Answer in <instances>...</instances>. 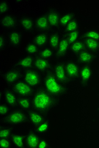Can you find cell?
<instances>
[{"label":"cell","instance_id":"60d3db41","mask_svg":"<svg viewBox=\"0 0 99 148\" xmlns=\"http://www.w3.org/2000/svg\"></svg>","mask_w":99,"mask_h":148},{"label":"cell","instance_id":"b9f144b4","mask_svg":"<svg viewBox=\"0 0 99 148\" xmlns=\"http://www.w3.org/2000/svg\"></svg>","mask_w":99,"mask_h":148},{"label":"cell","instance_id":"2e32d148","mask_svg":"<svg viewBox=\"0 0 99 148\" xmlns=\"http://www.w3.org/2000/svg\"><path fill=\"white\" fill-rule=\"evenodd\" d=\"M35 26L38 32L47 33L51 29L50 25L46 13L44 14L37 17L35 21Z\"/></svg>","mask_w":99,"mask_h":148},{"label":"cell","instance_id":"9c48e42d","mask_svg":"<svg viewBox=\"0 0 99 148\" xmlns=\"http://www.w3.org/2000/svg\"><path fill=\"white\" fill-rule=\"evenodd\" d=\"M93 70L91 64L83 65L80 68L79 79L80 84L85 87L89 84L93 76Z\"/></svg>","mask_w":99,"mask_h":148},{"label":"cell","instance_id":"9a60e30c","mask_svg":"<svg viewBox=\"0 0 99 148\" xmlns=\"http://www.w3.org/2000/svg\"><path fill=\"white\" fill-rule=\"evenodd\" d=\"M46 13L51 29H55L59 26L61 15L58 10L52 8L48 10Z\"/></svg>","mask_w":99,"mask_h":148},{"label":"cell","instance_id":"7c38bea8","mask_svg":"<svg viewBox=\"0 0 99 148\" xmlns=\"http://www.w3.org/2000/svg\"><path fill=\"white\" fill-rule=\"evenodd\" d=\"M54 65L48 59H45L38 56L35 57L34 68L42 73H45L53 68Z\"/></svg>","mask_w":99,"mask_h":148},{"label":"cell","instance_id":"484cf974","mask_svg":"<svg viewBox=\"0 0 99 148\" xmlns=\"http://www.w3.org/2000/svg\"><path fill=\"white\" fill-rule=\"evenodd\" d=\"M61 36L60 33L57 31H54L49 34L48 39V46L56 51L59 45Z\"/></svg>","mask_w":99,"mask_h":148},{"label":"cell","instance_id":"f546056e","mask_svg":"<svg viewBox=\"0 0 99 148\" xmlns=\"http://www.w3.org/2000/svg\"><path fill=\"white\" fill-rule=\"evenodd\" d=\"M54 56V51L49 46H46L43 48H42V49L39 51L37 56L45 59L50 60Z\"/></svg>","mask_w":99,"mask_h":148},{"label":"cell","instance_id":"44dd1931","mask_svg":"<svg viewBox=\"0 0 99 148\" xmlns=\"http://www.w3.org/2000/svg\"><path fill=\"white\" fill-rule=\"evenodd\" d=\"M19 23L22 29L26 32L32 33L35 29L34 20L30 16L22 17Z\"/></svg>","mask_w":99,"mask_h":148},{"label":"cell","instance_id":"5b68a950","mask_svg":"<svg viewBox=\"0 0 99 148\" xmlns=\"http://www.w3.org/2000/svg\"><path fill=\"white\" fill-rule=\"evenodd\" d=\"M11 87L19 97H32L36 90L24 80H19Z\"/></svg>","mask_w":99,"mask_h":148},{"label":"cell","instance_id":"ba28073f","mask_svg":"<svg viewBox=\"0 0 99 148\" xmlns=\"http://www.w3.org/2000/svg\"><path fill=\"white\" fill-rule=\"evenodd\" d=\"M66 72L70 81L78 79L81 67L80 64L72 59H68L65 62Z\"/></svg>","mask_w":99,"mask_h":148},{"label":"cell","instance_id":"4fadbf2b","mask_svg":"<svg viewBox=\"0 0 99 148\" xmlns=\"http://www.w3.org/2000/svg\"><path fill=\"white\" fill-rule=\"evenodd\" d=\"M3 98L5 103L7 104L11 109L16 106L18 97L11 86L6 87L3 91Z\"/></svg>","mask_w":99,"mask_h":148},{"label":"cell","instance_id":"83f0119b","mask_svg":"<svg viewBox=\"0 0 99 148\" xmlns=\"http://www.w3.org/2000/svg\"><path fill=\"white\" fill-rule=\"evenodd\" d=\"M70 50L73 54L77 56L80 53L87 49L83 40L80 39L70 45Z\"/></svg>","mask_w":99,"mask_h":148},{"label":"cell","instance_id":"603a6c76","mask_svg":"<svg viewBox=\"0 0 99 148\" xmlns=\"http://www.w3.org/2000/svg\"><path fill=\"white\" fill-rule=\"evenodd\" d=\"M49 36L47 33H39L34 36L33 42L39 48H43L48 44Z\"/></svg>","mask_w":99,"mask_h":148},{"label":"cell","instance_id":"ac0fdd59","mask_svg":"<svg viewBox=\"0 0 99 148\" xmlns=\"http://www.w3.org/2000/svg\"><path fill=\"white\" fill-rule=\"evenodd\" d=\"M35 57L26 55L20 58L14 65V67L23 71L34 68Z\"/></svg>","mask_w":99,"mask_h":148},{"label":"cell","instance_id":"1f68e13d","mask_svg":"<svg viewBox=\"0 0 99 148\" xmlns=\"http://www.w3.org/2000/svg\"><path fill=\"white\" fill-rule=\"evenodd\" d=\"M14 127L10 125H1L0 127V138H10L13 133Z\"/></svg>","mask_w":99,"mask_h":148},{"label":"cell","instance_id":"6da1fadb","mask_svg":"<svg viewBox=\"0 0 99 148\" xmlns=\"http://www.w3.org/2000/svg\"><path fill=\"white\" fill-rule=\"evenodd\" d=\"M32 99L33 108L46 116L59 105L60 101V99L51 95L43 86L36 89Z\"/></svg>","mask_w":99,"mask_h":148},{"label":"cell","instance_id":"8fae6325","mask_svg":"<svg viewBox=\"0 0 99 148\" xmlns=\"http://www.w3.org/2000/svg\"><path fill=\"white\" fill-rule=\"evenodd\" d=\"M27 114L28 122L33 127L40 125L48 118L47 116L38 112L34 108L28 111Z\"/></svg>","mask_w":99,"mask_h":148},{"label":"cell","instance_id":"cb8c5ba5","mask_svg":"<svg viewBox=\"0 0 99 148\" xmlns=\"http://www.w3.org/2000/svg\"><path fill=\"white\" fill-rule=\"evenodd\" d=\"M33 129L41 136H44L49 133L51 129V123L48 118L38 125L33 127Z\"/></svg>","mask_w":99,"mask_h":148},{"label":"cell","instance_id":"30bf717a","mask_svg":"<svg viewBox=\"0 0 99 148\" xmlns=\"http://www.w3.org/2000/svg\"><path fill=\"white\" fill-rule=\"evenodd\" d=\"M70 45L67 35H63L61 36L59 45L55 52L54 56L57 61H59L65 57L70 49Z\"/></svg>","mask_w":99,"mask_h":148},{"label":"cell","instance_id":"52a82bcc","mask_svg":"<svg viewBox=\"0 0 99 148\" xmlns=\"http://www.w3.org/2000/svg\"><path fill=\"white\" fill-rule=\"evenodd\" d=\"M23 71L19 69L13 67L8 69L3 75V78L6 84L9 86L21 80L23 77Z\"/></svg>","mask_w":99,"mask_h":148},{"label":"cell","instance_id":"d590c367","mask_svg":"<svg viewBox=\"0 0 99 148\" xmlns=\"http://www.w3.org/2000/svg\"><path fill=\"white\" fill-rule=\"evenodd\" d=\"M11 108L5 103H1L0 105V116H5L11 111Z\"/></svg>","mask_w":99,"mask_h":148},{"label":"cell","instance_id":"7402d4cb","mask_svg":"<svg viewBox=\"0 0 99 148\" xmlns=\"http://www.w3.org/2000/svg\"><path fill=\"white\" fill-rule=\"evenodd\" d=\"M16 106L18 109L27 113L33 108L32 100V97H18Z\"/></svg>","mask_w":99,"mask_h":148},{"label":"cell","instance_id":"277c9868","mask_svg":"<svg viewBox=\"0 0 99 148\" xmlns=\"http://www.w3.org/2000/svg\"><path fill=\"white\" fill-rule=\"evenodd\" d=\"M42 73L34 68L23 71V80L35 89H37L43 86V76Z\"/></svg>","mask_w":99,"mask_h":148},{"label":"cell","instance_id":"7a4b0ae2","mask_svg":"<svg viewBox=\"0 0 99 148\" xmlns=\"http://www.w3.org/2000/svg\"><path fill=\"white\" fill-rule=\"evenodd\" d=\"M42 86L51 95L59 99L67 95L69 91L68 86L62 84L56 79L53 68L44 74Z\"/></svg>","mask_w":99,"mask_h":148},{"label":"cell","instance_id":"f35d334b","mask_svg":"<svg viewBox=\"0 0 99 148\" xmlns=\"http://www.w3.org/2000/svg\"><path fill=\"white\" fill-rule=\"evenodd\" d=\"M12 142L10 138H0V148H10Z\"/></svg>","mask_w":99,"mask_h":148},{"label":"cell","instance_id":"4dcf8cb0","mask_svg":"<svg viewBox=\"0 0 99 148\" xmlns=\"http://www.w3.org/2000/svg\"><path fill=\"white\" fill-rule=\"evenodd\" d=\"M81 39L89 38L99 41V31L96 29H90L81 34Z\"/></svg>","mask_w":99,"mask_h":148},{"label":"cell","instance_id":"d6986e66","mask_svg":"<svg viewBox=\"0 0 99 148\" xmlns=\"http://www.w3.org/2000/svg\"><path fill=\"white\" fill-rule=\"evenodd\" d=\"M1 25L2 28L8 30H12L16 28L18 24L16 17L12 15H6L1 17Z\"/></svg>","mask_w":99,"mask_h":148},{"label":"cell","instance_id":"4316f807","mask_svg":"<svg viewBox=\"0 0 99 148\" xmlns=\"http://www.w3.org/2000/svg\"><path fill=\"white\" fill-rule=\"evenodd\" d=\"M81 39L83 40L88 51L94 53L99 51V41L89 38Z\"/></svg>","mask_w":99,"mask_h":148},{"label":"cell","instance_id":"d4e9b609","mask_svg":"<svg viewBox=\"0 0 99 148\" xmlns=\"http://www.w3.org/2000/svg\"><path fill=\"white\" fill-rule=\"evenodd\" d=\"M12 143L18 148L26 147L25 135L21 133H13L10 138Z\"/></svg>","mask_w":99,"mask_h":148},{"label":"cell","instance_id":"e0dca14e","mask_svg":"<svg viewBox=\"0 0 99 148\" xmlns=\"http://www.w3.org/2000/svg\"><path fill=\"white\" fill-rule=\"evenodd\" d=\"M23 35L21 32L16 30L11 31L8 35V42L13 48L19 49L21 46Z\"/></svg>","mask_w":99,"mask_h":148},{"label":"cell","instance_id":"8992f818","mask_svg":"<svg viewBox=\"0 0 99 148\" xmlns=\"http://www.w3.org/2000/svg\"><path fill=\"white\" fill-rule=\"evenodd\" d=\"M54 74L56 79L62 84L68 86L70 81L66 72L65 62L57 61L53 66Z\"/></svg>","mask_w":99,"mask_h":148},{"label":"cell","instance_id":"3957f363","mask_svg":"<svg viewBox=\"0 0 99 148\" xmlns=\"http://www.w3.org/2000/svg\"><path fill=\"white\" fill-rule=\"evenodd\" d=\"M3 124L7 125H19L28 122L27 113L20 109L11 110L1 120Z\"/></svg>","mask_w":99,"mask_h":148},{"label":"cell","instance_id":"74e56055","mask_svg":"<svg viewBox=\"0 0 99 148\" xmlns=\"http://www.w3.org/2000/svg\"><path fill=\"white\" fill-rule=\"evenodd\" d=\"M50 143L48 140L44 136H41L37 148H51Z\"/></svg>","mask_w":99,"mask_h":148},{"label":"cell","instance_id":"d6a6232c","mask_svg":"<svg viewBox=\"0 0 99 148\" xmlns=\"http://www.w3.org/2000/svg\"><path fill=\"white\" fill-rule=\"evenodd\" d=\"M76 18V14L73 12H67L61 15L59 22V26L63 28L73 19Z\"/></svg>","mask_w":99,"mask_h":148},{"label":"cell","instance_id":"e575fe53","mask_svg":"<svg viewBox=\"0 0 99 148\" xmlns=\"http://www.w3.org/2000/svg\"><path fill=\"white\" fill-rule=\"evenodd\" d=\"M66 35L68 41L70 45H71L73 43L80 40V38L81 37V34L80 30L78 29Z\"/></svg>","mask_w":99,"mask_h":148},{"label":"cell","instance_id":"f1b7e54d","mask_svg":"<svg viewBox=\"0 0 99 148\" xmlns=\"http://www.w3.org/2000/svg\"><path fill=\"white\" fill-rule=\"evenodd\" d=\"M39 49V47L34 43H30L25 46L23 52L26 55L36 57L38 55Z\"/></svg>","mask_w":99,"mask_h":148},{"label":"cell","instance_id":"7bdbcfd3","mask_svg":"<svg viewBox=\"0 0 99 148\" xmlns=\"http://www.w3.org/2000/svg\"></svg>","mask_w":99,"mask_h":148},{"label":"cell","instance_id":"5bb4252c","mask_svg":"<svg viewBox=\"0 0 99 148\" xmlns=\"http://www.w3.org/2000/svg\"><path fill=\"white\" fill-rule=\"evenodd\" d=\"M25 136L26 148L38 147L41 136L37 134L33 128L29 129Z\"/></svg>","mask_w":99,"mask_h":148},{"label":"cell","instance_id":"8d00e7d4","mask_svg":"<svg viewBox=\"0 0 99 148\" xmlns=\"http://www.w3.org/2000/svg\"><path fill=\"white\" fill-rule=\"evenodd\" d=\"M10 9L9 3L4 0L0 1V13L1 15L5 14Z\"/></svg>","mask_w":99,"mask_h":148},{"label":"cell","instance_id":"836d02e7","mask_svg":"<svg viewBox=\"0 0 99 148\" xmlns=\"http://www.w3.org/2000/svg\"><path fill=\"white\" fill-rule=\"evenodd\" d=\"M80 23L77 19H73L65 26L63 29L64 34H67L71 32L79 29Z\"/></svg>","mask_w":99,"mask_h":148},{"label":"cell","instance_id":"ffe728a7","mask_svg":"<svg viewBox=\"0 0 99 148\" xmlns=\"http://www.w3.org/2000/svg\"><path fill=\"white\" fill-rule=\"evenodd\" d=\"M77 56L78 62L82 65L91 64L95 60L96 57L95 53L87 50H84Z\"/></svg>","mask_w":99,"mask_h":148},{"label":"cell","instance_id":"ab89813d","mask_svg":"<svg viewBox=\"0 0 99 148\" xmlns=\"http://www.w3.org/2000/svg\"><path fill=\"white\" fill-rule=\"evenodd\" d=\"M6 45V40L5 36L3 35L0 36V50L3 51L5 49Z\"/></svg>","mask_w":99,"mask_h":148}]
</instances>
